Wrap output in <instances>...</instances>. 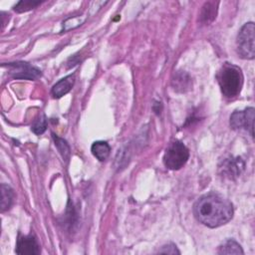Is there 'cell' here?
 I'll return each instance as SVG.
<instances>
[{
  "label": "cell",
  "mask_w": 255,
  "mask_h": 255,
  "mask_svg": "<svg viewBox=\"0 0 255 255\" xmlns=\"http://www.w3.org/2000/svg\"><path fill=\"white\" fill-rule=\"evenodd\" d=\"M245 166L241 157H230L223 160L219 166L220 174L228 179H235L243 171Z\"/></svg>",
  "instance_id": "cell-7"
},
{
  "label": "cell",
  "mask_w": 255,
  "mask_h": 255,
  "mask_svg": "<svg viewBox=\"0 0 255 255\" xmlns=\"http://www.w3.org/2000/svg\"><path fill=\"white\" fill-rule=\"evenodd\" d=\"M47 128V120L44 115L39 116L31 126V130L36 134H41L46 130Z\"/></svg>",
  "instance_id": "cell-17"
},
{
  "label": "cell",
  "mask_w": 255,
  "mask_h": 255,
  "mask_svg": "<svg viewBox=\"0 0 255 255\" xmlns=\"http://www.w3.org/2000/svg\"><path fill=\"white\" fill-rule=\"evenodd\" d=\"M53 135V138H54V141H55V145L57 146L58 150L60 151V153L62 154L63 158L65 160H69L70 158V146L69 144L67 143V141L61 137H59L58 135H56L55 133H52Z\"/></svg>",
  "instance_id": "cell-15"
},
{
  "label": "cell",
  "mask_w": 255,
  "mask_h": 255,
  "mask_svg": "<svg viewBox=\"0 0 255 255\" xmlns=\"http://www.w3.org/2000/svg\"><path fill=\"white\" fill-rule=\"evenodd\" d=\"M236 51L240 58L252 60L255 57V26L253 22L245 23L236 39Z\"/></svg>",
  "instance_id": "cell-3"
},
{
  "label": "cell",
  "mask_w": 255,
  "mask_h": 255,
  "mask_svg": "<svg viewBox=\"0 0 255 255\" xmlns=\"http://www.w3.org/2000/svg\"><path fill=\"white\" fill-rule=\"evenodd\" d=\"M158 253H164V254H180V251L177 249L176 245L173 243H168L163 245L159 250Z\"/></svg>",
  "instance_id": "cell-18"
},
{
  "label": "cell",
  "mask_w": 255,
  "mask_h": 255,
  "mask_svg": "<svg viewBox=\"0 0 255 255\" xmlns=\"http://www.w3.org/2000/svg\"><path fill=\"white\" fill-rule=\"evenodd\" d=\"M9 75L14 79L36 80L41 77V71L26 62H14L6 65Z\"/></svg>",
  "instance_id": "cell-6"
},
{
  "label": "cell",
  "mask_w": 255,
  "mask_h": 255,
  "mask_svg": "<svg viewBox=\"0 0 255 255\" xmlns=\"http://www.w3.org/2000/svg\"><path fill=\"white\" fill-rule=\"evenodd\" d=\"M218 254H244L240 244L233 239H228L224 241L218 247Z\"/></svg>",
  "instance_id": "cell-14"
},
{
  "label": "cell",
  "mask_w": 255,
  "mask_h": 255,
  "mask_svg": "<svg viewBox=\"0 0 255 255\" xmlns=\"http://www.w3.org/2000/svg\"><path fill=\"white\" fill-rule=\"evenodd\" d=\"M232 203L220 194L211 192L200 196L193 204V215L198 222L216 228L229 222L233 217Z\"/></svg>",
  "instance_id": "cell-1"
},
{
  "label": "cell",
  "mask_w": 255,
  "mask_h": 255,
  "mask_svg": "<svg viewBox=\"0 0 255 255\" xmlns=\"http://www.w3.org/2000/svg\"><path fill=\"white\" fill-rule=\"evenodd\" d=\"M191 78L185 72H177L171 80V87L178 93H184L191 88Z\"/></svg>",
  "instance_id": "cell-10"
},
{
  "label": "cell",
  "mask_w": 255,
  "mask_h": 255,
  "mask_svg": "<svg viewBox=\"0 0 255 255\" xmlns=\"http://www.w3.org/2000/svg\"><path fill=\"white\" fill-rule=\"evenodd\" d=\"M91 151L94 154L95 157H97L100 161H104L106 160L111 152V146L109 145V143L107 141H103V140H98L95 141L92 144L91 147Z\"/></svg>",
  "instance_id": "cell-12"
},
{
  "label": "cell",
  "mask_w": 255,
  "mask_h": 255,
  "mask_svg": "<svg viewBox=\"0 0 255 255\" xmlns=\"http://www.w3.org/2000/svg\"><path fill=\"white\" fill-rule=\"evenodd\" d=\"M189 157V150L180 140L171 141L165 149L163 163L166 168L177 170L181 168Z\"/></svg>",
  "instance_id": "cell-4"
},
{
  "label": "cell",
  "mask_w": 255,
  "mask_h": 255,
  "mask_svg": "<svg viewBox=\"0 0 255 255\" xmlns=\"http://www.w3.org/2000/svg\"><path fill=\"white\" fill-rule=\"evenodd\" d=\"M13 200H14L13 189L9 185L2 183L1 184V211L4 212L8 210L12 206Z\"/></svg>",
  "instance_id": "cell-13"
},
{
  "label": "cell",
  "mask_w": 255,
  "mask_h": 255,
  "mask_svg": "<svg viewBox=\"0 0 255 255\" xmlns=\"http://www.w3.org/2000/svg\"><path fill=\"white\" fill-rule=\"evenodd\" d=\"M243 74L239 67L226 63L217 74V81L222 95L227 99L236 98L243 86Z\"/></svg>",
  "instance_id": "cell-2"
},
{
  "label": "cell",
  "mask_w": 255,
  "mask_h": 255,
  "mask_svg": "<svg viewBox=\"0 0 255 255\" xmlns=\"http://www.w3.org/2000/svg\"><path fill=\"white\" fill-rule=\"evenodd\" d=\"M75 83V75H69L63 79H61L59 82H57L53 88H52V95L54 98H61L68 94Z\"/></svg>",
  "instance_id": "cell-9"
},
{
  "label": "cell",
  "mask_w": 255,
  "mask_h": 255,
  "mask_svg": "<svg viewBox=\"0 0 255 255\" xmlns=\"http://www.w3.org/2000/svg\"><path fill=\"white\" fill-rule=\"evenodd\" d=\"M41 2L40 1H32V0H22L19 1L15 6H14V10L18 13H22V12H27L29 10H32L34 8H36L38 5H40Z\"/></svg>",
  "instance_id": "cell-16"
},
{
  "label": "cell",
  "mask_w": 255,
  "mask_h": 255,
  "mask_svg": "<svg viewBox=\"0 0 255 255\" xmlns=\"http://www.w3.org/2000/svg\"><path fill=\"white\" fill-rule=\"evenodd\" d=\"M217 5H218V2H214V1L206 2L203 5L200 13V22L207 25L211 23L215 19L217 14Z\"/></svg>",
  "instance_id": "cell-11"
},
{
  "label": "cell",
  "mask_w": 255,
  "mask_h": 255,
  "mask_svg": "<svg viewBox=\"0 0 255 255\" xmlns=\"http://www.w3.org/2000/svg\"><path fill=\"white\" fill-rule=\"evenodd\" d=\"M40 245L34 235L19 236L16 244V253L19 255H38L40 254Z\"/></svg>",
  "instance_id": "cell-8"
},
{
  "label": "cell",
  "mask_w": 255,
  "mask_h": 255,
  "mask_svg": "<svg viewBox=\"0 0 255 255\" xmlns=\"http://www.w3.org/2000/svg\"><path fill=\"white\" fill-rule=\"evenodd\" d=\"M254 108L250 107L244 111H235L230 116V127L233 129L244 128L250 132V135L253 137L254 132Z\"/></svg>",
  "instance_id": "cell-5"
}]
</instances>
